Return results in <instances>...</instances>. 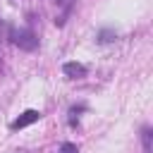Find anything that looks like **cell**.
<instances>
[{"instance_id": "cell-3", "label": "cell", "mask_w": 153, "mask_h": 153, "mask_svg": "<svg viewBox=\"0 0 153 153\" xmlns=\"http://www.w3.org/2000/svg\"><path fill=\"white\" fill-rule=\"evenodd\" d=\"M62 72H65L69 79H81V76H86V67H84L81 62H65Z\"/></svg>"}, {"instance_id": "cell-5", "label": "cell", "mask_w": 153, "mask_h": 153, "mask_svg": "<svg viewBox=\"0 0 153 153\" xmlns=\"http://www.w3.org/2000/svg\"><path fill=\"white\" fill-rule=\"evenodd\" d=\"M60 153H79V148L74 143H62L60 146Z\"/></svg>"}, {"instance_id": "cell-4", "label": "cell", "mask_w": 153, "mask_h": 153, "mask_svg": "<svg viewBox=\"0 0 153 153\" xmlns=\"http://www.w3.org/2000/svg\"><path fill=\"white\" fill-rule=\"evenodd\" d=\"M143 151L151 153V129H143Z\"/></svg>"}, {"instance_id": "cell-6", "label": "cell", "mask_w": 153, "mask_h": 153, "mask_svg": "<svg viewBox=\"0 0 153 153\" xmlns=\"http://www.w3.org/2000/svg\"><path fill=\"white\" fill-rule=\"evenodd\" d=\"M115 38V33H110V31H100V41L103 43H108V41H112Z\"/></svg>"}, {"instance_id": "cell-2", "label": "cell", "mask_w": 153, "mask_h": 153, "mask_svg": "<svg viewBox=\"0 0 153 153\" xmlns=\"http://www.w3.org/2000/svg\"><path fill=\"white\" fill-rule=\"evenodd\" d=\"M38 117H41V112L38 110H24L10 127L12 129H24V127H29V124H33V122H38Z\"/></svg>"}, {"instance_id": "cell-1", "label": "cell", "mask_w": 153, "mask_h": 153, "mask_svg": "<svg viewBox=\"0 0 153 153\" xmlns=\"http://www.w3.org/2000/svg\"><path fill=\"white\" fill-rule=\"evenodd\" d=\"M10 38L22 50H36V45H38V38H36V33L31 29H12L10 31Z\"/></svg>"}]
</instances>
